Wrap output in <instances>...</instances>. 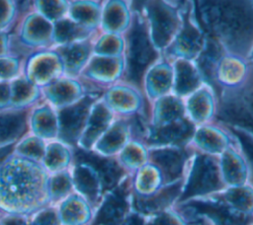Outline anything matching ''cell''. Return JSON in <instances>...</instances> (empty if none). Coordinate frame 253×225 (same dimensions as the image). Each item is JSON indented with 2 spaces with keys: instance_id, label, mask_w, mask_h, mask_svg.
Masks as SVG:
<instances>
[{
  "instance_id": "ab89813d",
  "label": "cell",
  "mask_w": 253,
  "mask_h": 225,
  "mask_svg": "<svg viewBox=\"0 0 253 225\" xmlns=\"http://www.w3.org/2000/svg\"><path fill=\"white\" fill-rule=\"evenodd\" d=\"M170 71L166 66H158L155 70L150 74V85L152 91L155 94L163 93L165 90L168 89L170 80H171Z\"/></svg>"
},
{
  "instance_id": "8992f818",
  "label": "cell",
  "mask_w": 253,
  "mask_h": 225,
  "mask_svg": "<svg viewBox=\"0 0 253 225\" xmlns=\"http://www.w3.org/2000/svg\"><path fill=\"white\" fill-rule=\"evenodd\" d=\"M217 117L234 125H240L253 132V83L233 97L219 102Z\"/></svg>"
},
{
  "instance_id": "ffe728a7",
  "label": "cell",
  "mask_w": 253,
  "mask_h": 225,
  "mask_svg": "<svg viewBox=\"0 0 253 225\" xmlns=\"http://www.w3.org/2000/svg\"><path fill=\"white\" fill-rule=\"evenodd\" d=\"M111 117V113L105 105L97 104L94 108H91L86 125L76 147L89 150L100 134L107 128Z\"/></svg>"
},
{
  "instance_id": "7bdbcfd3",
  "label": "cell",
  "mask_w": 253,
  "mask_h": 225,
  "mask_svg": "<svg viewBox=\"0 0 253 225\" xmlns=\"http://www.w3.org/2000/svg\"><path fill=\"white\" fill-rule=\"evenodd\" d=\"M121 49V40L113 36L104 37L101 38L96 46L94 47V50L98 54H114L119 52Z\"/></svg>"
},
{
  "instance_id": "e575fe53",
  "label": "cell",
  "mask_w": 253,
  "mask_h": 225,
  "mask_svg": "<svg viewBox=\"0 0 253 225\" xmlns=\"http://www.w3.org/2000/svg\"><path fill=\"white\" fill-rule=\"evenodd\" d=\"M24 59L14 55L0 57V82L12 81L22 73Z\"/></svg>"
},
{
  "instance_id": "9a60e30c",
  "label": "cell",
  "mask_w": 253,
  "mask_h": 225,
  "mask_svg": "<svg viewBox=\"0 0 253 225\" xmlns=\"http://www.w3.org/2000/svg\"><path fill=\"white\" fill-rule=\"evenodd\" d=\"M29 110H0V147L16 144L29 132Z\"/></svg>"
},
{
  "instance_id": "603a6c76",
  "label": "cell",
  "mask_w": 253,
  "mask_h": 225,
  "mask_svg": "<svg viewBox=\"0 0 253 225\" xmlns=\"http://www.w3.org/2000/svg\"><path fill=\"white\" fill-rule=\"evenodd\" d=\"M194 126L188 121H181L159 128L151 133L148 142L151 144H165L184 142L192 136Z\"/></svg>"
},
{
  "instance_id": "b9f144b4",
  "label": "cell",
  "mask_w": 253,
  "mask_h": 225,
  "mask_svg": "<svg viewBox=\"0 0 253 225\" xmlns=\"http://www.w3.org/2000/svg\"><path fill=\"white\" fill-rule=\"evenodd\" d=\"M157 109H158V116L163 120L171 119L182 113L181 104L173 98L164 99L161 103L158 104Z\"/></svg>"
},
{
  "instance_id": "d4e9b609",
  "label": "cell",
  "mask_w": 253,
  "mask_h": 225,
  "mask_svg": "<svg viewBox=\"0 0 253 225\" xmlns=\"http://www.w3.org/2000/svg\"><path fill=\"white\" fill-rule=\"evenodd\" d=\"M181 184H175L171 187H168L158 192L157 194L142 198V197H135L134 198V205L137 210L143 213H152L157 212L168 204H170L173 199L179 194Z\"/></svg>"
},
{
  "instance_id": "c3c4849f",
  "label": "cell",
  "mask_w": 253,
  "mask_h": 225,
  "mask_svg": "<svg viewBox=\"0 0 253 225\" xmlns=\"http://www.w3.org/2000/svg\"><path fill=\"white\" fill-rule=\"evenodd\" d=\"M1 225H28L27 215L18 214H1Z\"/></svg>"
},
{
  "instance_id": "f1b7e54d",
  "label": "cell",
  "mask_w": 253,
  "mask_h": 225,
  "mask_svg": "<svg viewBox=\"0 0 253 225\" xmlns=\"http://www.w3.org/2000/svg\"><path fill=\"white\" fill-rule=\"evenodd\" d=\"M177 51L188 57L194 56L202 47V37L198 30L187 21L185 29L177 39Z\"/></svg>"
},
{
  "instance_id": "f35d334b",
  "label": "cell",
  "mask_w": 253,
  "mask_h": 225,
  "mask_svg": "<svg viewBox=\"0 0 253 225\" xmlns=\"http://www.w3.org/2000/svg\"><path fill=\"white\" fill-rule=\"evenodd\" d=\"M210 101L211 99L207 92H200L193 97L189 104V108L196 119H205L207 117L211 109Z\"/></svg>"
},
{
  "instance_id": "3957f363",
  "label": "cell",
  "mask_w": 253,
  "mask_h": 225,
  "mask_svg": "<svg viewBox=\"0 0 253 225\" xmlns=\"http://www.w3.org/2000/svg\"><path fill=\"white\" fill-rule=\"evenodd\" d=\"M127 69L126 79L136 86L141 83L146 68L156 58L145 26L140 19H133L127 38Z\"/></svg>"
},
{
  "instance_id": "83f0119b",
  "label": "cell",
  "mask_w": 253,
  "mask_h": 225,
  "mask_svg": "<svg viewBox=\"0 0 253 225\" xmlns=\"http://www.w3.org/2000/svg\"><path fill=\"white\" fill-rule=\"evenodd\" d=\"M119 71V62L114 58L95 57L82 70L85 76L91 79L110 81L117 75ZM81 72V73H82Z\"/></svg>"
},
{
  "instance_id": "bcb514c9",
  "label": "cell",
  "mask_w": 253,
  "mask_h": 225,
  "mask_svg": "<svg viewBox=\"0 0 253 225\" xmlns=\"http://www.w3.org/2000/svg\"><path fill=\"white\" fill-rule=\"evenodd\" d=\"M123 157L126 162L131 165H139L143 160L142 152L140 151V149H138L136 146H133V145L127 147L125 150Z\"/></svg>"
},
{
  "instance_id": "681fc988",
  "label": "cell",
  "mask_w": 253,
  "mask_h": 225,
  "mask_svg": "<svg viewBox=\"0 0 253 225\" xmlns=\"http://www.w3.org/2000/svg\"><path fill=\"white\" fill-rule=\"evenodd\" d=\"M150 225H180L179 221L170 214H162L158 216Z\"/></svg>"
},
{
  "instance_id": "e0dca14e",
  "label": "cell",
  "mask_w": 253,
  "mask_h": 225,
  "mask_svg": "<svg viewBox=\"0 0 253 225\" xmlns=\"http://www.w3.org/2000/svg\"><path fill=\"white\" fill-rule=\"evenodd\" d=\"M56 208L61 225H88L91 223L90 204L75 192L58 203Z\"/></svg>"
},
{
  "instance_id": "816d5d0a",
  "label": "cell",
  "mask_w": 253,
  "mask_h": 225,
  "mask_svg": "<svg viewBox=\"0 0 253 225\" xmlns=\"http://www.w3.org/2000/svg\"><path fill=\"white\" fill-rule=\"evenodd\" d=\"M155 182V177L151 170H144L141 175V187L143 188H150L152 184Z\"/></svg>"
},
{
  "instance_id": "ac0fdd59",
  "label": "cell",
  "mask_w": 253,
  "mask_h": 225,
  "mask_svg": "<svg viewBox=\"0 0 253 225\" xmlns=\"http://www.w3.org/2000/svg\"><path fill=\"white\" fill-rule=\"evenodd\" d=\"M11 102L13 110H30L42 101L41 88L28 80L23 73L10 81Z\"/></svg>"
},
{
  "instance_id": "f907efd6",
  "label": "cell",
  "mask_w": 253,
  "mask_h": 225,
  "mask_svg": "<svg viewBox=\"0 0 253 225\" xmlns=\"http://www.w3.org/2000/svg\"><path fill=\"white\" fill-rule=\"evenodd\" d=\"M10 54V36L0 33V57Z\"/></svg>"
},
{
  "instance_id": "d6a6232c",
  "label": "cell",
  "mask_w": 253,
  "mask_h": 225,
  "mask_svg": "<svg viewBox=\"0 0 253 225\" xmlns=\"http://www.w3.org/2000/svg\"><path fill=\"white\" fill-rule=\"evenodd\" d=\"M19 17L17 2L0 1V33L7 34L15 28Z\"/></svg>"
},
{
  "instance_id": "ba28073f",
  "label": "cell",
  "mask_w": 253,
  "mask_h": 225,
  "mask_svg": "<svg viewBox=\"0 0 253 225\" xmlns=\"http://www.w3.org/2000/svg\"><path fill=\"white\" fill-rule=\"evenodd\" d=\"M42 101L47 103L56 111L68 107L79 100L83 95V85L75 78L62 76L50 84L41 88Z\"/></svg>"
},
{
  "instance_id": "30bf717a",
  "label": "cell",
  "mask_w": 253,
  "mask_h": 225,
  "mask_svg": "<svg viewBox=\"0 0 253 225\" xmlns=\"http://www.w3.org/2000/svg\"><path fill=\"white\" fill-rule=\"evenodd\" d=\"M73 162H82L90 165L97 172L103 190L113 188L123 175L122 168L115 160L78 147L73 148Z\"/></svg>"
},
{
  "instance_id": "44dd1931",
  "label": "cell",
  "mask_w": 253,
  "mask_h": 225,
  "mask_svg": "<svg viewBox=\"0 0 253 225\" xmlns=\"http://www.w3.org/2000/svg\"><path fill=\"white\" fill-rule=\"evenodd\" d=\"M152 161L161 169L167 182L179 178L184 167L187 154L178 149L154 150L150 154Z\"/></svg>"
},
{
  "instance_id": "11a10c76",
  "label": "cell",
  "mask_w": 253,
  "mask_h": 225,
  "mask_svg": "<svg viewBox=\"0 0 253 225\" xmlns=\"http://www.w3.org/2000/svg\"><path fill=\"white\" fill-rule=\"evenodd\" d=\"M0 215H1V213H0ZM0 225H1V221H0Z\"/></svg>"
},
{
  "instance_id": "7a4b0ae2",
  "label": "cell",
  "mask_w": 253,
  "mask_h": 225,
  "mask_svg": "<svg viewBox=\"0 0 253 225\" xmlns=\"http://www.w3.org/2000/svg\"><path fill=\"white\" fill-rule=\"evenodd\" d=\"M197 15L210 34L230 48L245 51L253 39V6L248 2H199Z\"/></svg>"
},
{
  "instance_id": "4316f807",
  "label": "cell",
  "mask_w": 253,
  "mask_h": 225,
  "mask_svg": "<svg viewBox=\"0 0 253 225\" xmlns=\"http://www.w3.org/2000/svg\"><path fill=\"white\" fill-rule=\"evenodd\" d=\"M45 146L46 142L44 140L28 132L15 144L13 154L37 163H42Z\"/></svg>"
},
{
  "instance_id": "5bb4252c",
  "label": "cell",
  "mask_w": 253,
  "mask_h": 225,
  "mask_svg": "<svg viewBox=\"0 0 253 225\" xmlns=\"http://www.w3.org/2000/svg\"><path fill=\"white\" fill-rule=\"evenodd\" d=\"M146 5L152 23L153 39L157 46H165L177 27L176 13L162 2H147Z\"/></svg>"
},
{
  "instance_id": "f546056e",
  "label": "cell",
  "mask_w": 253,
  "mask_h": 225,
  "mask_svg": "<svg viewBox=\"0 0 253 225\" xmlns=\"http://www.w3.org/2000/svg\"><path fill=\"white\" fill-rule=\"evenodd\" d=\"M126 138V128L123 122H117L98 141L97 148L102 154H112L116 152L124 143Z\"/></svg>"
},
{
  "instance_id": "836d02e7",
  "label": "cell",
  "mask_w": 253,
  "mask_h": 225,
  "mask_svg": "<svg viewBox=\"0 0 253 225\" xmlns=\"http://www.w3.org/2000/svg\"><path fill=\"white\" fill-rule=\"evenodd\" d=\"M224 175L229 183L238 184L243 182L245 178V171L242 163L236 155L231 152H226L223 156Z\"/></svg>"
},
{
  "instance_id": "74e56055",
  "label": "cell",
  "mask_w": 253,
  "mask_h": 225,
  "mask_svg": "<svg viewBox=\"0 0 253 225\" xmlns=\"http://www.w3.org/2000/svg\"><path fill=\"white\" fill-rule=\"evenodd\" d=\"M197 141L205 149L218 152L224 145V138L212 129H203L197 135Z\"/></svg>"
},
{
  "instance_id": "277c9868",
  "label": "cell",
  "mask_w": 253,
  "mask_h": 225,
  "mask_svg": "<svg viewBox=\"0 0 253 225\" xmlns=\"http://www.w3.org/2000/svg\"><path fill=\"white\" fill-rule=\"evenodd\" d=\"M95 100L94 94L85 95L78 102L57 111V140L73 148L77 146Z\"/></svg>"
},
{
  "instance_id": "8d00e7d4",
  "label": "cell",
  "mask_w": 253,
  "mask_h": 225,
  "mask_svg": "<svg viewBox=\"0 0 253 225\" xmlns=\"http://www.w3.org/2000/svg\"><path fill=\"white\" fill-rule=\"evenodd\" d=\"M125 22V10L118 3L110 4L104 14V28L109 31H118Z\"/></svg>"
},
{
  "instance_id": "8fae6325",
  "label": "cell",
  "mask_w": 253,
  "mask_h": 225,
  "mask_svg": "<svg viewBox=\"0 0 253 225\" xmlns=\"http://www.w3.org/2000/svg\"><path fill=\"white\" fill-rule=\"evenodd\" d=\"M28 128L29 133L40 137L45 142L57 139V111L45 102L39 103L29 110Z\"/></svg>"
},
{
  "instance_id": "5b68a950",
  "label": "cell",
  "mask_w": 253,
  "mask_h": 225,
  "mask_svg": "<svg viewBox=\"0 0 253 225\" xmlns=\"http://www.w3.org/2000/svg\"><path fill=\"white\" fill-rule=\"evenodd\" d=\"M22 73L32 83L42 88L63 76V64L53 48L43 49L24 59Z\"/></svg>"
},
{
  "instance_id": "9c48e42d",
  "label": "cell",
  "mask_w": 253,
  "mask_h": 225,
  "mask_svg": "<svg viewBox=\"0 0 253 225\" xmlns=\"http://www.w3.org/2000/svg\"><path fill=\"white\" fill-rule=\"evenodd\" d=\"M190 215H206L216 225H250L253 219L245 214L235 212L219 202L193 201L184 206Z\"/></svg>"
},
{
  "instance_id": "7dc6e473",
  "label": "cell",
  "mask_w": 253,
  "mask_h": 225,
  "mask_svg": "<svg viewBox=\"0 0 253 225\" xmlns=\"http://www.w3.org/2000/svg\"><path fill=\"white\" fill-rule=\"evenodd\" d=\"M10 102H11L10 81L0 82V110L9 109Z\"/></svg>"
},
{
  "instance_id": "7c38bea8",
  "label": "cell",
  "mask_w": 253,
  "mask_h": 225,
  "mask_svg": "<svg viewBox=\"0 0 253 225\" xmlns=\"http://www.w3.org/2000/svg\"><path fill=\"white\" fill-rule=\"evenodd\" d=\"M127 183L119 186L107 195L90 225H121L127 210Z\"/></svg>"
},
{
  "instance_id": "7402d4cb",
  "label": "cell",
  "mask_w": 253,
  "mask_h": 225,
  "mask_svg": "<svg viewBox=\"0 0 253 225\" xmlns=\"http://www.w3.org/2000/svg\"><path fill=\"white\" fill-rule=\"evenodd\" d=\"M89 31L64 17L53 23L52 47L85 40Z\"/></svg>"
},
{
  "instance_id": "4dcf8cb0",
  "label": "cell",
  "mask_w": 253,
  "mask_h": 225,
  "mask_svg": "<svg viewBox=\"0 0 253 225\" xmlns=\"http://www.w3.org/2000/svg\"><path fill=\"white\" fill-rule=\"evenodd\" d=\"M177 81L176 91L179 94H187L194 90L199 84V78L193 67L183 60L176 64Z\"/></svg>"
},
{
  "instance_id": "f5cc1de1",
  "label": "cell",
  "mask_w": 253,
  "mask_h": 225,
  "mask_svg": "<svg viewBox=\"0 0 253 225\" xmlns=\"http://www.w3.org/2000/svg\"><path fill=\"white\" fill-rule=\"evenodd\" d=\"M14 147H15V144H10V145L0 147V166L4 163V161L7 158H9L13 154Z\"/></svg>"
},
{
  "instance_id": "cb8c5ba5",
  "label": "cell",
  "mask_w": 253,
  "mask_h": 225,
  "mask_svg": "<svg viewBox=\"0 0 253 225\" xmlns=\"http://www.w3.org/2000/svg\"><path fill=\"white\" fill-rule=\"evenodd\" d=\"M66 17L84 29L90 31L98 24L99 6L96 3L89 1L69 2Z\"/></svg>"
},
{
  "instance_id": "d590c367",
  "label": "cell",
  "mask_w": 253,
  "mask_h": 225,
  "mask_svg": "<svg viewBox=\"0 0 253 225\" xmlns=\"http://www.w3.org/2000/svg\"><path fill=\"white\" fill-rule=\"evenodd\" d=\"M28 225H61L56 206L47 205L28 215Z\"/></svg>"
},
{
  "instance_id": "4fadbf2b",
  "label": "cell",
  "mask_w": 253,
  "mask_h": 225,
  "mask_svg": "<svg viewBox=\"0 0 253 225\" xmlns=\"http://www.w3.org/2000/svg\"><path fill=\"white\" fill-rule=\"evenodd\" d=\"M70 175L75 193L83 197L90 205H96L103 190L97 172L86 163L73 162Z\"/></svg>"
},
{
  "instance_id": "60d3db41",
  "label": "cell",
  "mask_w": 253,
  "mask_h": 225,
  "mask_svg": "<svg viewBox=\"0 0 253 225\" xmlns=\"http://www.w3.org/2000/svg\"><path fill=\"white\" fill-rule=\"evenodd\" d=\"M226 198L233 205L242 209H252L253 208V193L243 188H234L228 191Z\"/></svg>"
},
{
  "instance_id": "6da1fadb",
  "label": "cell",
  "mask_w": 253,
  "mask_h": 225,
  "mask_svg": "<svg viewBox=\"0 0 253 225\" xmlns=\"http://www.w3.org/2000/svg\"><path fill=\"white\" fill-rule=\"evenodd\" d=\"M48 176L41 163L12 154L0 166V213L28 216L49 205Z\"/></svg>"
},
{
  "instance_id": "484cf974",
  "label": "cell",
  "mask_w": 253,
  "mask_h": 225,
  "mask_svg": "<svg viewBox=\"0 0 253 225\" xmlns=\"http://www.w3.org/2000/svg\"><path fill=\"white\" fill-rule=\"evenodd\" d=\"M73 192L70 170L55 173L48 176L47 193L49 205L56 206Z\"/></svg>"
},
{
  "instance_id": "1f68e13d",
  "label": "cell",
  "mask_w": 253,
  "mask_h": 225,
  "mask_svg": "<svg viewBox=\"0 0 253 225\" xmlns=\"http://www.w3.org/2000/svg\"><path fill=\"white\" fill-rule=\"evenodd\" d=\"M69 2L67 1H37L34 10L52 24L66 17Z\"/></svg>"
},
{
  "instance_id": "d6986e66",
  "label": "cell",
  "mask_w": 253,
  "mask_h": 225,
  "mask_svg": "<svg viewBox=\"0 0 253 225\" xmlns=\"http://www.w3.org/2000/svg\"><path fill=\"white\" fill-rule=\"evenodd\" d=\"M41 164L48 175L70 170L73 165V147L57 139L47 141Z\"/></svg>"
},
{
  "instance_id": "db71d44e",
  "label": "cell",
  "mask_w": 253,
  "mask_h": 225,
  "mask_svg": "<svg viewBox=\"0 0 253 225\" xmlns=\"http://www.w3.org/2000/svg\"><path fill=\"white\" fill-rule=\"evenodd\" d=\"M122 225H144V221L140 216L132 214Z\"/></svg>"
},
{
  "instance_id": "52a82bcc",
  "label": "cell",
  "mask_w": 253,
  "mask_h": 225,
  "mask_svg": "<svg viewBox=\"0 0 253 225\" xmlns=\"http://www.w3.org/2000/svg\"><path fill=\"white\" fill-rule=\"evenodd\" d=\"M220 188L218 169L214 160L206 155H199L194 163L193 170L187 183L181 200L204 194Z\"/></svg>"
},
{
  "instance_id": "2e32d148",
  "label": "cell",
  "mask_w": 253,
  "mask_h": 225,
  "mask_svg": "<svg viewBox=\"0 0 253 225\" xmlns=\"http://www.w3.org/2000/svg\"><path fill=\"white\" fill-rule=\"evenodd\" d=\"M51 48L58 53L62 61L63 76L70 78L81 74L91 53V44L86 39Z\"/></svg>"
},
{
  "instance_id": "f6af8a7d",
  "label": "cell",
  "mask_w": 253,
  "mask_h": 225,
  "mask_svg": "<svg viewBox=\"0 0 253 225\" xmlns=\"http://www.w3.org/2000/svg\"><path fill=\"white\" fill-rule=\"evenodd\" d=\"M127 92L122 89H117L109 94L108 100L110 104L117 108H125L133 102V97L126 94Z\"/></svg>"
},
{
  "instance_id": "ee69618b",
  "label": "cell",
  "mask_w": 253,
  "mask_h": 225,
  "mask_svg": "<svg viewBox=\"0 0 253 225\" xmlns=\"http://www.w3.org/2000/svg\"><path fill=\"white\" fill-rule=\"evenodd\" d=\"M230 131L235 134V136L239 139L240 144L242 145V149L249 161V164L251 166L252 175H253V138L249 135H247L243 130L236 129V128H230Z\"/></svg>"
}]
</instances>
